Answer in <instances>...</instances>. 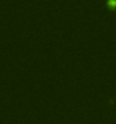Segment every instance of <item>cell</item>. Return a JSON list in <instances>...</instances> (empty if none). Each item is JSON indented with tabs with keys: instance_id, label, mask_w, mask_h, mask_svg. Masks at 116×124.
Segmentation results:
<instances>
[{
	"instance_id": "cell-1",
	"label": "cell",
	"mask_w": 116,
	"mask_h": 124,
	"mask_svg": "<svg viewBox=\"0 0 116 124\" xmlns=\"http://www.w3.org/2000/svg\"><path fill=\"white\" fill-rule=\"evenodd\" d=\"M106 6H107L110 10L116 9V0H106Z\"/></svg>"
}]
</instances>
